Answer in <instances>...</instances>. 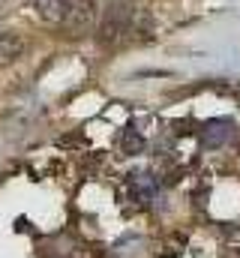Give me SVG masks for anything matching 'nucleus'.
<instances>
[{
  "label": "nucleus",
  "instance_id": "1",
  "mask_svg": "<svg viewBox=\"0 0 240 258\" xmlns=\"http://www.w3.org/2000/svg\"><path fill=\"white\" fill-rule=\"evenodd\" d=\"M150 24L147 12L138 9L132 0H105L99 18H96V39L99 45H123L135 39V33H144Z\"/></svg>",
  "mask_w": 240,
  "mask_h": 258
},
{
  "label": "nucleus",
  "instance_id": "2",
  "mask_svg": "<svg viewBox=\"0 0 240 258\" xmlns=\"http://www.w3.org/2000/svg\"><path fill=\"white\" fill-rule=\"evenodd\" d=\"M96 18H99V12H96L93 0H66L57 30L69 39H81L96 30Z\"/></svg>",
  "mask_w": 240,
  "mask_h": 258
},
{
  "label": "nucleus",
  "instance_id": "3",
  "mask_svg": "<svg viewBox=\"0 0 240 258\" xmlns=\"http://www.w3.org/2000/svg\"><path fill=\"white\" fill-rule=\"evenodd\" d=\"M234 135H237V123L228 120V117H213V120H204V123L198 126V141H201V147H207V150L225 147Z\"/></svg>",
  "mask_w": 240,
  "mask_h": 258
},
{
  "label": "nucleus",
  "instance_id": "4",
  "mask_svg": "<svg viewBox=\"0 0 240 258\" xmlns=\"http://www.w3.org/2000/svg\"><path fill=\"white\" fill-rule=\"evenodd\" d=\"M24 51H27V39L21 33H15V30H3L0 33V69L21 60Z\"/></svg>",
  "mask_w": 240,
  "mask_h": 258
},
{
  "label": "nucleus",
  "instance_id": "5",
  "mask_svg": "<svg viewBox=\"0 0 240 258\" xmlns=\"http://www.w3.org/2000/svg\"><path fill=\"white\" fill-rule=\"evenodd\" d=\"M129 192H132V198H135L138 204H147V201H153V195H156V180H153L150 174L138 171V174L129 177Z\"/></svg>",
  "mask_w": 240,
  "mask_h": 258
},
{
  "label": "nucleus",
  "instance_id": "6",
  "mask_svg": "<svg viewBox=\"0 0 240 258\" xmlns=\"http://www.w3.org/2000/svg\"><path fill=\"white\" fill-rule=\"evenodd\" d=\"M63 6H66V0H33V12H36V18L45 21V24H51V27H57L60 24V18H63Z\"/></svg>",
  "mask_w": 240,
  "mask_h": 258
},
{
  "label": "nucleus",
  "instance_id": "7",
  "mask_svg": "<svg viewBox=\"0 0 240 258\" xmlns=\"http://www.w3.org/2000/svg\"><path fill=\"white\" fill-rule=\"evenodd\" d=\"M120 150H123V153H141V150H144V138H141L135 129H126V132L120 135Z\"/></svg>",
  "mask_w": 240,
  "mask_h": 258
},
{
  "label": "nucleus",
  "instance_id": "8",
  "mask_svg": "<svg viewBox=\"0 0 240 258\" xmlns=\"http://www.w3.org/2000/svg\"><path fill=\"white\" fill-rule=\"evenodd\" d=\"M132 3H135V0H132Z\"/></svg>",
  "mask_w": 240,
  "mask_h": 258
}]
</instances>
